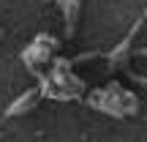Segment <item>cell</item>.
I'll return each instance as SVG.
<instances>
[{"label": "cell", "instance_id": "6da1fadb", "mask_svg": "<svg viewBox=\"0 0 147 142\" xmlns=\"http://www.w3.org/2000/svg\"><path fill=\"white\" fill-rule=\"evenodd\" d=\"M87 104L93 107V109H98V112L123 118V115H134L136 107H139V101H136V96H134V93L123 90V85L112 82V85H106V88L93 90V96L87 99Z\"/></svg>", "mask_w": 147, "mask_h": 142}, {"label": "cell", "instance_id": "7a4b0ae2", "mask_svg": "<svg viewBox=\"0 0 147 142\" xmlns=\"http://www.w3.org/2000/svg\"><path fill=\"white\" fill-rule=\"evenodd\" d=\"M57 38H52V36H47V33H41V36H36L33 38V44L22 52V60H25V66L30 69L36 77H41V66H52L55 63V58H57Z\"/></svg>", "mask_w": 147, "mask_h": 142}, {"label": "cell", "instance_id": "3957f363", "mask_svg": "<svg viewBox=\"0 0 147 142\" xmlns=\"http://www.w3.org/2000/svg\"><path fill=\"white\" fill-rule=\"evenodd\" d=\"M41 99V93H38V88H30V90H25V93L19 96V99H14L8 104V109H5V115L8 118H14V115H25L27 109H33V104Z\"/></svg>", "mask_w": 147, "mask_h": 142}, {"label": "cell", "instance_id": "277c9868", "mask_svg": "<svg viewBox=\"0 0 147 142\" xmlns=\"http://www.w3.org/2000/svg\"><path fill=\"white\" fill-rule=\"evenodd\" d=\"M57 8L65 14V36H74V27H76V14L82 11V3H57Z\"/></svg>", "mask_w": 147, "mask_h": 142}, {"label": "cell", "instance_id": "5b68a950", "mask_svg": "<svg viewBox=\"0 0 147 142\" xmlns=\"http://www.w3.org/2000/svg\"><path fill=\"white\" fill-rule=\"evenodd\" d=\"M136 55H144V58H147V47L144 49H136Z\"/></svg>", "mask_w": 147, "mask_h": 142}, {"label": "cell", "instance_id": "8992f818", "mask_svg": "<svg viewBox=\"0 0 147 142\" xmlns=\"http://www.w3.org/2000/svg\"><path fill=\"white\" fill-rule=\"evenodd\" d=\"M0 36H3V33H0Z\"/></svg>", "mask_w": 147, "mask_h": 142}]
</instances>
